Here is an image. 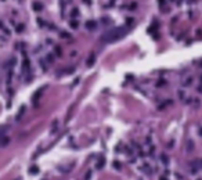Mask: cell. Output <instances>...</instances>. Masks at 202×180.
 Instances as JSON below:
<instances>
[{
	"mask_svg": "<svg viewBox=\"0 0 202 180\" xmlns=\"http://www.w3.org/2000/svg\"><path fill=\"white\" fill-rule=\"evenodd\" d=\"M126 33H128V26H118V28H114L109 32H107L105 35L101 38V40H104V42H115L118 39L123 38Z\"/></svg>",
	"mask_w": 202,
	"mask_h": 180,
	"instance_id": "1",
	"label": "cell"
},
{
	"mask_svg": "<svg viewBox=\"0 0 202 180\" xmlns=\"http://www.w3.org/2000/svg\"><path fill=\"white\" fill-rule=\"evenodd\" d=\"M85 26H86V29H89V31H94L97 28V22L93 21V20H90V21H87L85 24Z\"/></svg>",
	"mask_w": 202,
	"mask_h": 180,
	"instance_id": "2",
	"label": "cell"
},
{
	"mask_svg": "<svg viewBox=\"0 0 202 180\" xmlns=\"http://www.w3.org/2000/svg\"><path fill=\"white\" fill-rule=\"evenodd\" d=\"M94 61H96V54L91 53L90 55H89V58L86 60V65H87V67H91V65L94 64Z\"/></svg>",
	"mask_w": 202,
	"mask_h": 180,
	"instance_id": "3",
	"label": "cell"
},
{
	"mask_svg": "<svg viewBox=\"0 0 202 180\" xmlns=\"http://www.w3.org/2000/svg\"><path fill=\"white\" fill-rule=\"evenodd\" d=\"M104 165H105V158L101 155L100 159L97 161V169H101V168H104Z\"/></svg>",
	"mask_w": 202,
	"mask_h": 180,
	"instance_id": "4",
	"label": "cell"
},
{
	"mask_svg": "<svg viewBox=\"0 0 202 180\" xmlns=\"http://www.w3.org/2000/svg\"><path fill=\"white\" fill-rule=\"evenodd\" d=\"M22 69H24L25 72H28V71H29V61H28V58H25V60H24V64H22Z\"/></svg>",
	"mask_w": 202,
	"mask_h": 180,
	"instance_id": "5",
	"label": "cell"
},
{
	"mask_svg": "<svg viewBox=\"0 0 202 180\" xmlns=\"http://www.w3.org/2000/svg\"><path fill=\"white\" fill-rule=\"evenodd\" d=\"M42 8H43V4H40L39 1H35V3H33V10L35 11H40Z\"/></svg>",
	"mask_w": 202,
	"mask_h": 180,
	"instance_id": "6",
	"label": "cell"
},
{
	"mask_svg": "<svg viewBox=\"0 0 202 180\" xmlns=\"http://www.w3.org/2000/svg\"><path fill=\"white\" fill-rule=\"evenodd\" d=\"M40 93H42V89H40V90H37V92L35 93V97H33V101H35V103L39 100V97H40Z\"/></svg>",
	"mask_w": 202,
	"mask_h": 180,
	"instance_id": "7",
	"label": "cell"
},
{
	"mask_svg": "<svg viewBox=\"0 0 202 180\" xmlns=\"http://www.w3.org/2000/svg\"><path fill=\"white\" fill-rule=\"evenodd\" d=\"M69 25H71V28H72V29H78V26H79L78 21H71V22H69Z\"/></svg>",
	"mask_w": 202,
	"mask_h": 180,
	"instance_id": "8",
	"label": "cell"
},
{
	"mask_svg": "<svg viewBox=\"0 0 202 180\" xmlns=\"http://www.w3.org/2000/svg\"><path fill=\"white\" fill-rule=\"evenodd\" d=\"M39 172V169H37V166H32L31 169H29V173H32V175H36Z\"/></svg>",
	"mask_w": 202,
	"mask_h": 180,
	"instance_id": "9",
	"label": "cell"
},
{
	"mask_svg": "<svg viewBox=\"0 0 202 180\" xmlns=\"http://www.w3.org/2000/svg\"><path fill=\"white\" fill-rule=\"evenodd\" d=\"M191 82H192V78H188V79H187V80L184 82V86H188L190 83H191Z\"/></svg>",
	"mask_w": 202,
	"mask_h": 180,
	"instance_id": "10",
	"label": "cell"
},
{
	"mask_svg": "<svg viewBox=\"0 0 202 180\" xmlns=\"http://www.w3.org/2000/svg\"><path fill=\"white\" fill-rule=\"evenodd\" d=\"M90 175H91V172H87L85 176V180H90Z\"/></svg>",
	"mask_w": 202,
	"mask_h": 180,
	"instance_id": "11",
	"label": "cell"
},
{
	"mask_svg": "<svg viewBox=\"0 0 202 180\" xmlns=\"http://www.w3.org/2000/svg\"><path fill=\"white\" fill-rule=\"evenodd\" d=\"M133 21H134L133 18H128V21H126V24H128V25H130V24H133Z\"/></svg>",
	"mask_w": 202,
	"mask_h": 180,
	"instance_id": "12",
	"label": "cell"
},
{
	"mask_svg": "<svg viewBox=\"0 0 202 180\" xmlns=\"http://www.w3.org/2000/svg\"><path fill=\"white\" fill-rule=\"evenodd\" d=\"M162 161H163V163H168V158L165 155H162Z\"/></svg>",
	"mask_w": 202,
	"mask_h": 180,
	"instance_id": "13",
	"label": "cell"
},
{
	"mask_svg": "<svg viewBox=\"0 0 202 180\" xmlns=\"http://www.w3.org/2000/svg\"><path fill=\"white\" fill-rule=\"evenodd\" d=\"M136 6H137V4H136V3H133V4H130V8H132V10H134V8H137Z\"/></svg>",
	"mask_w": 202,
	"mask_h": 180,
	"instance_id": "14",
	"label": "cell"
},
{
	"mask_svg": "<svg viewBox=\"0 0 202 180\" xmlns=\"http://www.w3.org/2000/svg\"><path fill=\"white\" fill-rule=\"evenodd\" d=\"M17 31H18V32H22V31H24V25H20V26H18V29H17Z\"/></svg>",
	"mask_w": 202,
	"mask_h": 180,
	"instance_id": "15",
	"label": "cell"
},
{
	"mask_svg": "<svg viewBox=\"0 0 202 180\" xmlns=\"http://www.w3.org/2000/svg\"><path fill=\"white\" fill-rule=\"evenodd\" d=\"M72 15H78V10H75L74 8V10H72Z\"/></svg>",
	"mask_w": 202,
	"mask_h": 180,
	"instance_id": "16",
	"label": "cell"
},
{
	"mask_svg": "<svg viewBox=\"0 0 202 180\" xmlns=\"http://www.w3.org/2000/svg\"><path fill=\"white\" fill-rule=\"evenodd\" d=\"M114 165H115V168H116V169H119V168H120V166H119V163H118V162H115V163H114Z\"/></svg>",
	"mask_w": 202,
	"mask_h": 180,
	"instance_id": "17",
	"label": "cell"
}]
</instances>
